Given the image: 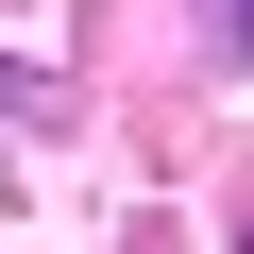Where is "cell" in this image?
<instances>
[{
    "instance_id": "6da1fadb",
    "label": "cell",
    "mask_w": 254,
    "mask_h": 254,
    "mask_svg": "<svg viewBox=\"0 0 254 254\" xmlns=\"http://www.w3.org/2000/svg\"><path fill=\"white\" fill-rule=\"evenodd\" d=\"M220 17H237V51H254V0H220Z\"/></svg>"
}]
</instances>
